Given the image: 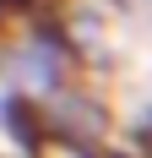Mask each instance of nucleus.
Segmentation results:
<instances>
[{"mask_svg": "<svg viewBox=\"0 0 152 158\" xmlns=\"http://www.w3.org/2000/svg\"><path fill=\"white\" fill-rule=\"evenodd\" d=\"M38 158H92V153H87L82 142H44V153H38Z\"/></svg>", "mask_w": 152, "mask_h": 158, "instance_id": "nucleus-1", "label": "nucleus"}]
</instances>
